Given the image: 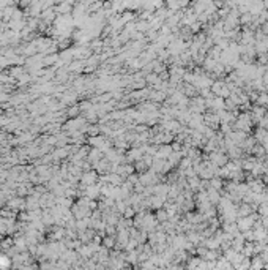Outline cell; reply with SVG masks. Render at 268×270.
<instances>
[{"mask_svg": "<svg viewBox=\"0 0 268 270\" xmlns=\"http://www.w3.org/2000/svg\"><path fill=\"white\" fill-rule=\"evenodd\" d=\"M210 186H213V188H216V190H221L222 188V182L219 178H213L210 182Z\"/></svg>", "mask_w": 268, "mask_h": 270, "instance_id": "3", "label": "cell"}, {"mask_svg": "<svg viewBox=\"0 0 268 270\" xmlns=\"http://www.w3.org/2000/svg\"><path fill=\"white\" fill-rule=\"evenodd\" d=\"M257 103L260 106H268V95L266 93H260V96L257 98Z\"/></svg>", "mask_w": 268, "mask_h": 270, "instance_id": "2", "label": "cell"}, {"mask_svg": "<svg viewBox=\"0 0 268 270\" xmlns=\"http://www.w3.org/2000/svg\"><path fill=\"white\" fill-rule=\"evenodd\" d=\"M252 114H254V119H262L263 114H265V111H263L262 106L259 104V106H256V108L252 109Z\"/></svg>", "mask_w": 268, "mask_h": 270, "instance_id": "1", "label": "cell"}, {"mask_svg": "<svg viewBox=\"0 0 268 270\" xmlns=\"http://www.w3.org/2000/svg\"><path fill=\"white\" fill-rule=\"evenodd\" d=\"M249 212H251V209L248 205H243L241 209H240V212H238V215L240 217H246V215H249Z\"/></svg>", "mask_w": 268, "mask_h": 270, "instance_id": "4", "label": "cell"}, {"mask_svg": "<svg viewBox=\"0 0 268 270\" xmlns=\"http://www.w3.org/2000/svg\"><path fill=\"white\" fill-rule=\"evenodd\" d=\"M6 265H10L8 258H5V256H0V267H6Z\"/></svg>", "mask_w": 268, "mask_h": 270, "instance_id": "6", "label": "cell"}, {"mask_svg": "<svg viewBox=\"0 0 268 270\" xmlns=\"http://www.w3.org/2000/svg\"><path fill=\"white\" fill-rule=\"evenodd\" d=\"M259 213H260L262 217H268V204H262V205H260Z\"/></svg>", "mask_w": 268, "mask_h": 270, "instance_id": "5", "label": "cell"}]
</instances>
